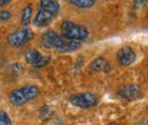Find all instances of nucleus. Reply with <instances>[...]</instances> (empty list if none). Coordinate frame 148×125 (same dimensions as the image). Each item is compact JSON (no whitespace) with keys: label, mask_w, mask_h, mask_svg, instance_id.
I'll return each instance as SVG.
<instances>
[{"label":"nucleus","mask_w":148,"mask_h":125,"mask_svg":"<svg viewBox=\"0 0 148 125\" xmlns=\"http://www.w3.org/2000/svg\"><path fill=\"white\" fill-rule=\"evenodd\" d=\"M41 46L46 49H54L61 53L76 51L82 46V43L78 41L67 40L57 32L48 30L41 35Z\"/></svg>","instance_id":"1"},{"label":"nucleus","mask_w":148,"mask_h":125,"mask_svg":"<svg viewBox=\"0 0 148 125\" xmlns=\"http://www.w3.org/2000/svg\"><path fill=\"white\" fill-rule=\"evenodd\" d=\"M60 11V5L55 0H42L36 15L32 21L37 27L48 26Z\"/></svg>","instance_id":"2"},{"label":"nucleus","mask_w":148,"mask_h":125,"mask_svg":"<svg viewBox=\"0 0 148 125\" xmlns=\"http://www.w3.org/2000/svg\"><path fill=\"white\" fill-rule=\"evenodd\" d=\"M40 93L41 90L37 85L26 84L11 91L8 95V100L13 106H21L34 99L40 95Z\"/></svg>","instance_id":"3"},{"label":"nucleus","mask_w":148,"mask_h":125,"mask_svg":"<svg viewBox=\"0 0 148 125\" xmlns=\"http://www.w3.org/2000/svg\"><path fill=\"white\" fill-rule=\"evenodd\" d=\"M61 36L67 40L82 42L89 37V31L84 26L71 21H64L60 25Z\"/></svg>","instance_id":"4"},{"label":"nucleus","mask_w":148,"mask_h":125,"mask_svg":"<svg viewBox=\"0 0 148 125\" xmlns=\"http://www.w3.org/2000/svg\"><path fill=\"white\" fill-rule=\"evenodd\" d=\"M34 38V34L29 28H22L10 32L7 37V42L12 47H21Z\"/></svg>","instance_id":"5"},{"label":"nucleus","mask_w":148,"mask_h":125,"mask_svg":"<svg viewBox=\"0 0 148 125\" xmlns=\"http://www.w3.org/2000/svg\"><path fill=\"white\" fill-rule=\"evenodd\" d=\"M69 103L80 109H91L98 103V96L91 92H82L69 96Z\"/></svg>","instance_id":"6"},{"label":"nucleus","mask_w":148,"mask_h":125,"mask_svg":"<svg viewBox=\"0 0 148 125\" xmlns=\"http://www.w3.org/2000/svg\"><path fill=\"white\" fill-rule=\"evenodd\" d=\"M117 95L125 101L132 102L142 98L143 95V91L142 86L137 83H132V84H128L119 88L117 91Z\"/></svg>","instance_id":"7"},{"label":"nucleus","mask_w":148,"mask_h":125,"mask_svg":"<svg viewBox=\"0 0 148 125\" xmlns=\"http://www.w3.org/2000/svg\"><path fill=\"white\" fill-rule=\"evenodd\" d=\"M116 58L119 65L123 67H128L135 62L136 53L131 46L124 45L119 49L117 55H116Z\"/></svg>","instance_id":"8"},{"label":"nucleus","mask_w":148,"mask_h":125,"mask_svg":"<svg viewBox=\"0 0 148 125\" xmlns=\"http://www.w3.org/2000/svg\"><path fill=\"white\" fill-rule=\"evenodd\" d=\"M24 58H25V61L28 64H30L35 68L45 67L50 62V60H51V58L49 56L43 57L39 51H37L36 49L28 50L24 54Z\"/></svg>","instance_id":"9"},{"label":"nucleus","mask_w":148,"mask_h":125,"mask_svg":"<svg viewBox=\"0 0 148 125\" xmlns=\"http://www.w3.org/2000/svg\"><path fill=\"white\" fill-rule=\"evenodd\" d=\"M89 69L95 72L108 73L111 71V66L109 62L105 58L99 57L94 59L89 65Z\"/></svg>","instance_id":"10"},{"label":"nucleus","mask_w":148,"mask_h":125,"mask_svg":"<svg viewBox=\"0 0 148 125\" xmlns=\"http://www.w3.org/2000/svg\"><path fill=\"white\" fill-rule=\"evenodd\" d=\"M32 7L31 5H27L24 7V8L22 9V13H21V24L22 26L27 27L28 25L31 23L32 20Z\"/></svg>","instance_id":"11"},{"label":"nucleus","mask_w":148,"mask_h":125,"mask_svg":"<svg viewBox=\"0 0 148 125\" xmlns=\"http://www.w3.org/2000/svg\"><path fill=\"white\" fill-rule=\"evenodd\" d=\"M69 3L79 8H90L95 6L96 1L95 0H69Z\"/></svg>","instance_id":"12"},{"label":"nucleus","mask_w":148,"mask_h":125,"mask_svg":"<svg viewBox=\"0 0 148 125\" xmlns=\"http://www.w3.org/2000/svg\"><path fill=\"white\" fill-rule=\"evenodd\" d=\"M0 125H12L10 117L4 110H0Z\"/></svg>","instance_id":"13"},{"label":"nucleus","mask_w":148,"mask_h":125,"mask_svg":"<svg viewBox=\"0 0 148 125\" xmlns=\"http://www.w3.org/2000/svg\"><path fill=\"white\" fill-rule=\"evenodd\" d=\"M51 114H52V110L49 108V106H43L40 109V117L43 120L48 119Z\"/></svg>","instance_id":"14"},{"label":"nucleus","mask_w":148,"mask_h":125,"mask_svg":"<svg viewBox=\"0 0 148 125\" xmlns=\"http://www.w3.org/2000/svg\"><path fill=\"white\" fill-rule=\"evenodd\" d=\"M11 17H12V14L9 10H7V9H2V10H0V22L7 21L8 20H10Z\"/></svg>","instance_id":"15"},{"label":"nucleus","mask_w":148,"mask_h":125,"mask_svg":"<svg viewBox=\"0 0 148 125\" xmlns=\"http://www.w3.org/2000/svg\"><path fill=\"white\" fill-rule=\"evenodd\" d=\"M23 69V66L20 63H15V64H12L10 66V71L12 73H17V72H20Z\"/></svg>","instance_id":"16"},{"label":"nucleus","mask_w":148,"mask_h":125,"mask_svg":"<svg viewBox=\"0 0 148 125\" xmlns=\"http://www.w3.org/2000/svg\"><path fill=\"white\" fill-rule=\"evenodd\" d=\"M9 3H10V0H0V7L7 6Z\"/></svg>","instance_id":"17"},{"label":"nucleus","mask_w":148,"mask_h":125,"mask_svg":"<svg viewBox=\"0 0 148 125\" xmlns=\"http://www.w3.org/2000/svg\"><path fill=\"white\" fill-rule=\"evenodd\" d=\"M108 125H118V123H116V122H110Z\"/></svg>","instance_id":"18"}]
</instances>
